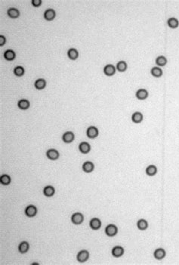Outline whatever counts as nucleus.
Here are the masks:
<instances>
[{
	"label": "nucleus",
	"instance_id": "29",
	"mask_svg": "<svg viewBox=\"0 0 179 265\" xmlns=\"http://www.w3.org/2000/svg\"><path fill=\"white\" fill-rule=\"evenodd\" d=\"M137 227L139 230H145L147 227H148V223L146 220L144 219H140L138 220V221L137 222Z\"/></svg>",
	"mask_w": 179,
	"mask_h": 265
},
{
	"label": "nucleus",
	"instance_id": "26",
	"mask_svg": "<svg viewBox=\"0 0 179 265\" xmlns=\"http://www.w3.org/2000/svg\"><path fill=\"white\" fill-rule=\"evenodd\" d=\"M55 188L52 186H46L43 190V193L44 195L48 196V197H51L55 194Z\"/></svg>",
	"mask_w": 179,
	"mask_h": 265
},
{
	"label": "nucleus",
	"instance_id": "20",
	"mask_svg": "<svg viewBox=\"0 0 179 265\" xmlns=\"http://www.w3.org/2000/svg\"><path fill=\"white\" fill-rule=\"evenodd\" d=\"M4 58L5 59H6L7 61H13L16 57V54L14 52L13 50H11V49H8V50L5 51L4 52Z\"/></svg>",
	"mask_w": 179,
	"mask_h": 265
},
{
	"label": "nucleus",
	"instance_id": "12",
	"mask_svg": "<svg viewBox=\"0 0 179 265\" xmlns=\"http://www.w3.org/2000/svg\"><path fill=\"white\" fill-rule=\"evenodd\" d=\"M94 168H95V165L90 161H86L82 165V170L86 173H91L92 171H93Z\"/></svg>",
	"mask_w": 179,
	"mask_h": 265
},
{
	"label": "nucleus",
	"instance_id": "28",
	"mask_svg": "<svg viewBox=\"0 0 179 265\" xmlns=\"http://www.w3.org/2000/svg\"><path fill=\"white\" fill-rule=\"evenodd\" d=\"M157 168L154 165H150L146 168V174L149 176H153L157 174Z\"/></svg>",
	"mask_w": 179,
	"mask_h": 265
},
{
	"label": "nucleus",
	"instance_id": "3",
	"mask_svg": "<svg viewBox=\"0 0 179 265\" xmlns=\"http://www.w3.org/2000/svg\"><path fill=\"white\" fill-rule=\"evenodd\" d=\"M86 134H87L88 137H89L91 139H94V138H95V137H97L98 136L99 131L95 126H90V127H89L87 128Z\"/></svg>",
	"mask_w": 179,
	"mask_h": 265
},
{
	"label": "nucleus",
	"instance_id": "24",
	"mask_svg": "<svg viewBox=\"0 0 179 265\" xmlns=\"http://www.w3.org/2000/svg\"><path fill=\"white\" fill-rule=\"evenodd\" d=\"M18 106L21 110H27L30 107V102L27 99H21L18 101Z\"/></svg>",
	"mask_w": 179,
	"mask_h": 265
},
{
	"label": "nucleus",
	"instance_id": "31",
	"mask_svg": "<svg viewBox=\"0 0 179 265\" xmlns=\"http://www.w3.org/2000/svg\"><path fill=\"white\" fill-rule=\"evenodd\" d=\"M0 181L3 185H8L11 183V178L8 175H2L0 178Z\"/></svg>",
	"mask_w": 179,
	"mask_h": 265
},
{
	"label": "nucleus",
	"instance_id": "21",
	"mask_svg": "<svg viewBox=\"0 0 179 265\" xmlns=\"http://www.w3.org/2000/svg\"><path fill=\"white\" fill-rule=\"evenodd\" d=\"M167 24L170 28L175 29L179 26V21L177 18H170L167 21Z\"/></svg>",
	"mask_w": 179,
	"mask_h": 265
},
{
	"label": "nucleus",
	"instance_id": "25",
	"mask_svg": "<svg viewBox=\"0 0 179 265\" xmlns=\"http://www.w3.org/2000/svg\"><path fill=\"white\" fill-rule=\"evenodd\" d=\"M128 68L127 63L125 61H120L116 64V70L119 72H125Z\"/></svg>",
	"mask_w": 179,
	"mask_h": 265
},
{
	"label": "nucleus",
	"instance_id": "5",
	"mask_svg": "<svg viewBox=\"0 0 179 265\" xmlns=\"http://www.w3.org/2000/svg\"><path fill=\"white\" fill-rule=\"evenodd\" d=\"M116 70V68L113 64H107L104 67V73L106 76H112L115 74Z\"/></svg>",
	"mask_w": 179,
	"mask_h": 265
},
{
	"label": "nucleus",
	"instance_id": "16",
	"mask_svg": "<svg viewBox=\"0 0 179 265\" xmlns=\"http://www.w3.org/2000/svg\"><path fill=\"white\" fill-rule=\"evenodd\" d=\"M143 114L141 112H135L132 116V121L135 123H140L143 121Z\"/></svg>",
	"mask_w": 179,
	"mask_h": 265
},
{
	"label": "nucleus",
	"instance_id": "1",
	"mask_svg": "<svg viewBox=\"0 0 179 265\" xmlns=\"http://www.w3.org/2000/svg\"><path fill=\"white\" fill-rule=\"evenodd\" d=\"M118 233V228L116 225L114 224H109L105 228V233L107 234V236H114L117 234Z\"/></svg>",
	"mask_w": 179,
	"mask_h": 265
},
{
	"label": "nucleus",
	"instance_id": "27",
	"mask_svg": "<svg viewBox=\"0 0 179 265\" xmlns=\"http://www.w3.org/2000/svg\"><path fill=\"white\" fill-rule=\"evenodd\" d=\"M167 63V59L163 55L158 56L156 58V64L159 66H164Z\"/></svg>",
	"mask_w": 179,
	"mask_h": 265
},
{
	"label": "nucleus",
	"instance_id": "17",
	"mask_svg": "<svg viewBox=\"0 0 179 265\" xmlns=\"http://www.w3.org/2000/svg\"><path fill=\"white\" fill-rule=\"evenodd\" d=\"M67 56L70 60H76L79 57V52L76 50V49H73V48H71L68 50L67 52Z\"/></svg>",
	"mask_w": 179,
	"mask_h": 265
},
{
	"label": "nucleus",
	"instance_id": "18",
	"mask_svg": "<svg viewBox=\"0 0 179 265\" xmlns=\"http://www.w3.org/2000/svg\"><path fill=\"white\" fill-rule=\"evenodd\" d=\"M7 14H8V16L11 18H18L20 16V11L19 10L15 8H10L9 9H8L7 11Z\"/></svg>",
	"mask_w": 179,
	"mask_h": 265
},
{
	"label": "nucleus",
	"instance_id": "14",
	"mask_svg": "<svg viewBox=\"0 0 179 265\" xmlns=\"http://www.w3.org/2000/svg\"><path fill=\"white\" fill-rule=\"evenodd\" d=\"M89 224H90V227L92 230H98L101 227V221L98 218H94L90 221Z\"/></svg>",
	"mask_w": 179,
	"mask_h": 265
},
{
	"label": "nucleus",
	"instance_id": "34",
	"mask_svg": "<svg viewBox=\"0 0 179 265\" xmlns=\"http://www.w3.org/2000/svg\"><path fill=\"white\" fill-rule=\"evenodd\" d=\"M32 264H37V265H39V263H33Z\"/></svg>",
	"mask_w": 179,
	"mask_h": 265
},
{
	"label": "nucleus",
	"instance_id": "10",
	"mask_svg": "<svg viewBox=\"0 0 179 265\" xmlns=\"http://www.w3.org/2000/svg\"><path fill=\"white\" fill-rule=\"evenodd\" d=\"M148 92L144 89H140L136 92V97L138 100H145L148 97Z\"/></svg>",
	"mask_w": 179,
	"mask_h": 265
},
{
	"label": "nucleus",
	"instance_id": "19",
	"mask_svg": "<svg viewBox=\"0 0 179 265\" xmlns=\"http://www.w3.org/2000/svg\"><path fill=\"white\" fill-rule=\"evenodd\" d=\"M34 86L38 90H42L46 86V81L44 79H38L37 80H36Z\"/></svg>",
	"mask_w": 179,
	"mask_h": 265
},
{
	"label": "nucleus",
	"instance_id": "23",
	"mask_svg": "<svg viewBox=\"0 0 179 265\" xmlns=\"http://www.w3.org/2000/svg\"><path fill=\"white\" fill-rule=\"evenodd\" d=\"M29 243L26 241H24L22 243H20L19 245V247H18V249H19V252H21V254H24L26 252H28L29 250Z\"/></svg>",
	"mask_w": 179,
	"mask_h": 265
},
{
	"label": "nucleus",
	"instance_id": "2",
	"mask_svg": "<svg viewBox=\"0 0 179 265\" xmlns=\"http://www.w3.org/2000/svg\"><path fill=\"white\" fill-rule=\"evenodd\" d=\"M84 221V217L80 212H76L71 216V221L74 224H81Z\"/></svg>",
	"mask_w": 179,
	"mask_h": 265
},
{
	"label": "nucleus",
	"instance_id": "33",
	"mask_svg": "<svg viewBox=\"0 0 179 265\" xmlns=\"http://www.w3.org/2000/svg\"><path fill=\"white\" fill-rule=\"evenodd\" d=\"M5 42H6V39H5V37L4 36H2V35H1V36H0V45H1V46H2V45H5Z\"/></svg>",
	"mask_w": 179,
	"mask_h": 265
},
{
	"label": "nucleus",
	"instance_id": "15",
	"mask_svg": "<svg viewBox=\"0 0 179 265\" xmlns=\"http://www.w3.org/2000/svg\"><path fill=\"white\" fill-rule=\"evenodd\" d=\"M166 251L164 250L163 249H157V250H155L154 253H153V255H154V258L157 260H162V259L166 257Z\"/></svg>",
	"mask_w": 179,
	"mask_h": 265
},
{
	"label": "nucleus",
	"instance_id": "11",
	"mask_svg": "<svg viewBox=\"0 0 179 265\" xmlns=\"http://www.w3.org/2000/svg\"><path fill=\"white\" fill-rule=\"evenodd\" d=\"M123 254H124V249L122 246H116L112 249V255L115 258L121 257Z\"/></svg>",
	"mask_w": 179,
	"mask_h": 265
},
{
	"label": "nucleus",
	"instance_id": "4",
	"mask_svg": "<svg viewBox=\"0 0 179 265\" xmlns=\"http://www.w3.org/2000/svg\"><path fill=\"white\" fill-rule=\"evenodd\" d=\"M89 253L87 250H82L79 252L77 254V261L80 263L82 262H85L89 259Z\"/></svg>",
	"mask_w": 179,
	"mask_h": 265
},
{
	"label": "nucleus",
	"instance_id": "7",
	"mask_svg": "<svg viewBox=\"0 0 179 265\" xmlns=\"http://www.w3.org/2000/svg\"><path fill=\"white\" fill-rule=\"evenodd\" d=\"M75 135L72 131H67L62 136V140L64 143L70 144V143L73 142L74 141Z\"/></svg>",
	"mask_w": 179,
	"mask_h": 265
},
{
	"label": "nucleus",
	"instance_id": "8",
	"mask_svg": "<svg viewBox=\"0 0 179 265\" xmlns=\"http://www.w3.org/2000/svg\"><path fill=\"white\" fill-rule=\"evenodd\" d=\"M55 16H56V12L52 8H48L44 12V18L47 21H52L55 19Z\"/></svg>",
	"mask_w": 179,
	"mask_h": 265
},
{
	"label": "nucleus",
	"instance_id": "9",
	"mask_svg": "<svg viewBox=\"0 0 179 265\" xmlns=\"http://www.w3.org/2000/svg\"><path fill=\"white\" fill-rule=\"evenodd\" d=\"M25 214L29 218H33L37 214V209L34 205H28L25 209Z\"/></svg>",
	"mask_w": 179,
	"mask_h": 265
},
{
	"label": "nucleus",
	"instance_id": "32",
	"mask_svg": "<svg viewBox=\"0 0 179 265\" xmlns=\"http://www.w3.org/2000/svg\"><path fill=\"white\" fill-rule=\"evenodd\" d=\"M31 3L34 7H39L42 4V1L41 0H32Z\"/></svg>",
	"mask_w": 179,
	"mask_h": 265
},
{
	"label": "nucleus",
	"instance_id": "13",
	"mask_svg": "<svg viewBox=\"0 0 179 265\" xmlns=\"http://www.w3.org/2000/svg\"><path fill=\"white\" fill-rule=\"evenodd\" d=\"M79 150L81 153L82 154H86L88 153H89L91 150V146L89 143L86 142V141H83V142L80 143L79 145Z\"/></svg>",
	"mask_w": 179,
	"mask_h": 265
},
{
	"label": "nucleus",
	"instance_id": "30",
	"mask_svg": "<svg viewBox=\"0 0 179 265\" xmlns=\"http://www.w3.org/2000/svg\"><path fill=\"white\" fill-rule=\"evenodd\" d=\"M24 69L21 66H17L14 69V73L17 76H22L24 74Z\"/></svg>",
	"mask_w": 179,
	"mask_h": 265
},
{
	"label": "nucleus",
	"instance_id": "6",
	"mask_svg": "<svg viewBox=\"0 0 179 265\" xmlns=\"http://www.w3.org/2000/svg\"><path fill=\"white\" fill-rule=\"evenodd\" d=\"M59 152L55 149H49L46 151V156L51 160H56L59 158Z\"/></svg>",
	"mask_w": 179,
	"mask_h": 265
},
{
	"label": "nucleus",
	"instance_id": "22",
	"mask_svg": "<svg viewBox=\"0 0 179 265\" xmlns=\"http://www.w3.org/2000/svg\"><path fill=\"white\" fill-rule=\"evenodd\" d=\"M150 73H151L152 76H154V77L159 78L160 77V76H163V70H162L161 68L159 67V66H154V67H153L151 70H150Z\"/></svg>",
	"mask_w": 179,
	"mask_h": 265
}]
</instances>
